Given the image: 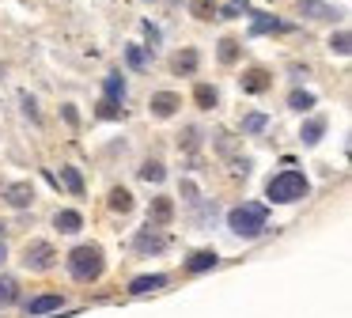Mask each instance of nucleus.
Here are the masks:
<instances>
[{
    "mask_svg": "<svg viewBox=\"0 0 352 318\" xmlns=\"http://www.w3.org/2000/svg\"><path fill=\"white\" fill-rule=\"evenodd\" d=\"M311 193V182H307L303 171H280L265 182V197L273 204H296Z\"/></svg>",
    "mask_w": 352,
    "mask_h": 318,
    "instance_id": "1",
    "label": "nucleus"
},
{
    "mask_svg": "<svg viewBox=\"0 0 352 318\" xmlns=\"http://www.w3.org/2000/svg\"><path fill=\"white\" fill-rule=\"evenodd\" d=\"M228 227L239 239H258L269 227V209L265 204H239V209L228 212Z\"/></svg>",
    "mask_w": 352,
    "mask_h": 318,
    "instance_id": "2",
    "label": "nucleus"
},
{
    "mask_svg": "<svg viewBox=\"0 0 352 318\" xmlns=\"http://www.w3.org/2000/svg\"><path fill=\"white\" fill-rule=\"evenodd\" d=\"M102 269H107V262H102V246H95V242H84V246H76L69 254V273L76 280H99Z\"/></svg>",
    "mask_w": 352,
    "mask_h": 318,
    "instance_id": "3",
    "label": "nucleus"
},
{
    "mask_svg": "<svg viewBox=\"0 0 352 318\" xmlns=\"http://www.w3.org/2000/svg\"><path fill=\"white\" fill-rule=\"evenodd\" d=\"M54 257H57V250L50 246L46 239H34V242H27V250H23V265H27V269H34V273L50 269V265H54Z\"/></svg>",
    "mask_w": 352,
    "mask_h": 318,
    "instance_id": "4",
    "label": "nucleus"
},
{
    "mask_svg": "<svg viewBox=\"0 0 352 318\" xmlns=\"http://www.w3.org/2000/svg\"><path fill=\"white\" fill-rule=\"evenodd\" d=\"M170 216H175V201H170V197H155V201H152V212H148V227L170 224Z\"/></svg>",
    "mask_w": 352,
    "mask_h": 318,
    "instance_id": "5",
    "label": "nucleus"
},
{
    "mask_svg": "<svg viewBox=\"0 0 352 318\" xmlns=\"http://www.w3.org/2000/svg\"><path fill=\"white\" fill-rule=\"evenodd\" d=\"M4 201H8L12 209H27V204L34 201L31 182H16V186H8V189H4Z\"/></svg>",
    "mask_w": 352,
    "mask_h": 318,
    "instance_id": "6",
    "label": "nucleus"
},
{
    "mask_svg": "<svg viewBox=\"0 0 352 318\" xmlns=\"http://www.w3.org/2000/svg\"><path fill=\"white\" fill-rule=\"evenodd\" d=\"M160 288H167V277H163V273H144V277H137L129 284V292L144 295V292H160Z\"/></svg>",
    "mask_w": 352,
    "mask_h": 318,
    "instance_id": "7",
    "label": "nucleus"
},
{
    "mask_svg": "<svg viewBox=\"0 0 352 318\" xmlns=\"http://www.w3.org/2000/svg\"><path fill=\"white\" fill-rule=\"evenodd\" d=\"M239 83H243V91L258 95V91H265L273 80H269V72H265V68H246V72H243V80H239Z\"/></svg>",
    "mask_w": 352,
    "mask_h": 318,
    "instance_id": "8",
    "label": "nucleus"
},
{
    "mask_svg": "<svg viewBox=\"0 0 352 318\" xmlns=\"http://www.w3.org/2000/svg\"><path fill=\"white\" fill-rule=\"evenodd\" d=\"M178 106H182V98L170 95V91H160V95H152V114H155V118H170Z\"/></svg>",
    "mask_w": 352,
    "mask_h": 318,
    "instance_id": "9",
    "label": "nucleus"
},
{
    "mask_svg": "<svg viewBox=\"0 0 352 318\" xmlns=\"http://www.w3.org/2000/svg\"><path fill=\"white\" fill-rule=\"evenodd\" d=\"M54 227H57V231H65V235H76L80 227H84V216H80L76 209H61L54 216Z\"/></svg>",
    "mask_w": 352,
    "mask_h": 318,
    "instance_id": "10",
    "label": "nucleus"
},
{
    "mask_svg": "<svg viewBox=\"0 0 352 318\" xmlns=\"http://www.w3.org/2000/svg\"><path fill=\"white\" fill-rule=\"evenodd\" d=\"M299 12L311 15V19H341V12L329 4H322V0H299Z\"/></svg>",
    "mask_w": 352,
    "mask_h": 318,
    "instance_id": "11",
    "label": "nucleus"
},
{
    "mask_svg": "<svg viewBox=\"0 0 352 318\" xmlns=\"http://www.w3.org/2000/svg\"><path fill=\"white\" fill-rule=\"evenodd\" d=\"M61 307H65L61 295H34L27 303V315H50V310H61Z\"/></svg>",
    "mask_w": 352,
    "mask_h": 318,
    "instance_id": "12",
    "label": "nucleus"
},
{
    "mask_svg": "<svg viewBox=\"0 0 352 318\" xmlns=\"http://www.w3.org/2000/svg\"><path fill=\"white\" fill-rule=\"evenodd\" d=\"M216 262H220L216 250H197V254L186 257V269H190V273H205V269H216Z\"/></svg>",
    "mask_w": 352,
    "mask_h": 318,
    "instance_id": "13",
    "label": "nucleus"
},
{
    "mask_svg": "<svg viewBox=\"0 0 352 318\" xmlns=\"http://www.w3.org/2000/svg\"><path fill=\"white\" fill-rule=\"evenodd\" d=\"M170 68H175V72L178 76H193V72H197V50H186V53H178V57L175 61H170Z\"/></svg>",
    "mask_w": 352,
    "mask_h": 318,
    "instance_id": "14",
    "label": "nucleus"
},
{
    "mask_svg": "<svg viewBox=\"0 0 352 318\" xmlns=\"http://www.w3.org/2000/svg\"><path fill=\"white\" fill-rule=\"evenodd\" d=\"M102 87H107V98H110V103L122 106V98H125V80H122V72H110Z\"/></svg>",
    "mask_w": 352,
    "mask_h": 318,
    "instance_id": "15",
    "label": "nucleus"
},
{
    "mask_svg": "<svg viewBox=\"0 0 352 318\" xmlns=\"http://www.w3.org/2000/svg\"><path fill=\"white\" fill-rule=\"evenodd\" d=\"M250 30H254V34H269V30H288V23L273 19V15H254Z\"/></svg>",
    "mask_w": 352,
    "mask_h": 318,
    "instance_id": "16",
    "label": "nucleus"
},
{
    "mask_svg": "<svg viewBox=\"0 0 352 318\" xmlns=\"http://www.w3.org/2000/svg\"><path fill=\"white\" fill-rule=\"evenodd\" d=\"M16 299H19V284L12 277H4V273H0V307H12Z\"/></svg>",
    "mask_w": 352,
    "mask_h": 318,
    "instance_id": "17",
    "label": "nucleus"
},
{
    "mask_svg": "<svg viewBox=\"0 0 352 318\" xmlns=\"http://www.w3.org/2000/svg\"><path fill=\"white\" fill-rule=\"evenodd\" d=\"M110 209H114V212H122V216H125V212L133 209V193H129V189H125V186L110 189Z\"/></svg>",
    "mask_w": 352,
    "mask_h": 318,
    "instance_id": "18",
    "label": "nucleus"
},
{
    "mask_svg": "<svg viewBox=\"0 0 352 318\" xmlns=\"http://www.w3.org/2000/svg\"><path fill=\"white\" fill-rule=\"evenodd\" d=\"M167 246V235H160V231H144V235H137V250H163Z\"/></svg>",
    "mask_w": 352,
    "mask_h": 318,
    "instance_id": "19",
    "label": "nucleus"
},
{
    "mask_svg": "<svg viewBox=\"0 0 352 318\" xmlns=\"http://www.w3.org/2000/svg\"><path fill=\"white\" fill-rule=\"evenodd\" d=\"M322 133H326V121H322V118H311V121L303 125V133H299V136H303V144H318Z\"/></svg>",
    "mask_w": 352,
    "mask_h": 318,
    "instance_id": "20",
    "label": "nucleus"
},
{
    "mask_svg": "<svg viewBox=\"0 0 352 318\" xmlns=\"http://www.w3.org/2000/svg\"><path fill=\"white\" fill-rule=\"evenodd\" d=\"M288 106H292V110H299V114H307V110L314 106V95H311V91H292V95H288Z\"/></svg>",
    "mask_w": 352,
    "mask_h": 318,
    "instance_id": "21",
    "label": "nucleus"
},
{
    "mask_svg": "<svg viewBox=\"0 0 352 318\" xmlns=\"http://www.w3.org/2000/svg\"><path fill=\"white\" fill-rule=\"evenodd\" d=\"M140 178H144V182H163V178H167V171H163L160 159H148V163L140 167Z\"/></svg>",
    "mask_w": 352,
    "mask_h": 318,
    "instance_id": "22",
    "label": "nucleus"
},
{
    "mask_svg": "<svg viewBox=\"0 0 352 318\" xmlns=\"http://www.w3.org/2000/svg\"><path fill=\"white\" fill-rule=\"evenodd\" d=\"M193 98H197V106H201V110H212V106H216V98H220V95H216V87L201 83V87L193 91Z\"/></svg>",
    "mask_w": 352,
    "mask_h": 318,
    "instance_id": "23",
    "label": "nucleus"
},
{
    "mask_svg": "<svg viewBox=\"0 0 352 318\" xmlns=\"http://www.w3.org/2000/svg\"><path fill=\"white\" fill-rule=\"evenodd\" d=\"M265 125H269L265 114H246V118H243V133H261Z\"/></svg>",
    "mask_w": 352,
    "mask_h": 318,
    "instance_id": "24",
    "label": "nucleus"
},
{
    "mask_svg": "<svg viewBox=\"0 0 352 318\" xmlns=\"http://www.w3.org/2000/svg\"><path fill=\"white\" fill-rule=\"evenodd\" d=\"M329 50L341 53V57H349V50H352V45H349V30H337V34L329 38Z\"/></svg>",
    "mask_w": 352,
    "mask_h": 318,
    "instance_id": "25",
    "label": "nucleus"
},
{
    "mask_svg": "<svg viewBox=\"0 0 352 318\" xmlns=\"http://www.w3.org/2000/svg\"><path fill=\"white\" fill-rule=\"evenodd\" d=\"M190 12L197 15V19H212L216 4H212V0H190Z\"/></svg>",
    "mask_w": 352,
    "mask_h": 318,
    "instance_id": "26",
    "label": "nucleus"
},
{
    "mask_svg": "<svg viewBox=\"0 0 352 318\" xmlns=\"http://www.w3.org/2000/svg\"><path fill=\"white\" fill-rule=\"evenodd\" d=\"M235 57H239V42H235V38H223V42H220V61H223V65H231Z\"/></svg>",
    "mask_w": 352,
    "mask_h": 318,
    "instance_id": "27",
    "label": "nucleus"
},
{
    "mask_svg": "<svg viewBox=\"0 0 352 318\" xmlns=\"http://www.w3.org/2000/svg\"><path fill=\"white\" fill-rule=\"evenodd\" d=\"M65 182H69V189H72V193H84V178H80V171H76V167H65Z\"/></svg>",
    "mask_w": 352,
    "mask_h": 318,
    "instance_id": "28",
    "label": "nucleus"
},
{
    "mask_svg": "<svg viewBox=\"0 0 352 318\" xmlns=\"http://www.w3.org/2000/svg\"><path fill=\"white\" fill-rule=\"evenodd\" d=\"M125 61H129V68H144V50H140V45H129V50H125Z\"/></svg>",
    "mask_w": 352,
    "mask_h": 318,
    "instance_id": "29",
    "label": "nucleus"
},
{
    "mask_svg": "<svg viewBox=\"0 0 352 318\" xmlns=\"http://www.w3.org/2000/svg\"><path fill=\"white\" fill-rule=\"evenodd\" d=\"M99 118H122V106L110 103V98H102V103H99Z\"/></svg>",
    "mask_w": 352,
    "mask_h": 318,
    "instance_id": "30",
    "label": "nucleus"
},
{
    "mask_svg": "<svg viewBox=\"0 0 352 318\" xmlns=\"http://www.w3.org/2000/svg\"><path fill=\"white\" fill-rule=\"evenodd\" d=\"M23 110L31 114V118H38V106H34V98H31V95H23Z\"/></svg>",
    "mask_w": 352,
    "mask_h": 318,
    "instance_id": "31",
    "label": "nucleus"
},
{
    "mask_svg": "<svg viewBox=\"0 0 352 318\" xmlns=\"http://www.w3.org/2000/svg\"><path fill=\"white\" fill-rule=\"evenodd\" d=\"M4 257H8V250H4V242H0V262H4Z\"/></svg>",
    "mask_w": 352,
    "mask_h": 318,
    "instance_id": "32",
    "label": "nucleus"
}]
</instances>
